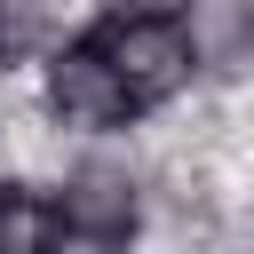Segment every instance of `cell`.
Returning a JSON list of instances; mask_svg holds the SVG:
<instances>
[{"instance_id": "obj_1", "label": "cell", "mask_w": 254, "mask_h": 254, "mask_svg": "<svg viewBox=\"0 0 254 254\" xmlns=\"http://www.w3.org/2000/svg\"><path fill=\"white\" fill-rule=\"evenodd\" d=\"M87 48L111 64L119 95L135 103V119L159 111V103H175V95L190 87V40H183L175 16H151V8H103V16L87 24Z\"/></svg>"}, {"instance_id": "obj_2", "label": "cell", "mask_w": 254, "mask_h": 254, "mask_svg": "<svg viewBox=\"0 0 254 254\" xmlns=\"http://www.w3.org/2000/svg\"><path fill=\"white\" fill-rule=\"evenodd\" d=\"M56 214H64V238H71V246H87V254H127L135 230H143V190H135V175H127L119 159L95 151V159H79V167L64 175Z\"/></svg>"}, {"instance_id": "obj_3", "label": "cell", "mask_w": 254, "mask_h": 254, "mask_svg": "<svg viewBox=\"0 0 254 254\" xmlns=\"http://www.w3.org/2000/svg\"><path fill=\"white\" fill-rule=\"evenodd\" d=\"M48 111H56L64 127H79V135H111V127L135 119V103L119 95V79H111V64L87 48V32H71V40L48 48Z\"/></svg>"}, {"instance_id": "obj_4", "label": "cell", "mask_w": 254, "mask_h": 254, "mask_svg": "<svg viewBox=\"0 0 254 254\" xmlns=\"http://www.w3.org/2000/svg\"><path fill=\"white\" fill-rule=\"evenodd\" d=\"M190 71L206 79H254V0H183Z\"/></svg>"}, {"instance_id": "obj_5", "label": "cell", "mask_w": 254, "mask_h": 254, "mask_svg": "<svg viewBox=\"0 0 254 254\" xmlns=\"http://www.w3.org/2000/svg\"><path fill=\"white\" fill-rule=\"evenodd\" d=\"M64 214L56 190L40 183H0V254H64Z\"/></svg>"}, {"instance_id": "obj_6", "label": "cell", "mask_w": 254, "mask_h": 254, "mask_svg": "<svg viewBox=\"0 0 254 254\" xmlns=\"http://www.w3.org/2000/svg\"><path fill=\"white\" fill-rule=\"evenodd\" d=\"M40 48V0H0V71Z\"/></svg>"}, {"instance_id": "obj_7", "label": "cell", "mask_w": 254, "mask_h": 254, "mask_svg": "<svg viewBox=\"0 0 254 254\" xmlns=\"http://www.w3.org/2000/svg\"><path fill=\"white\" fill-rule=\"evenodd\" d=\"M119 8H151V16H175L183 0H119Z\"/></svg>"}]
</instances>
